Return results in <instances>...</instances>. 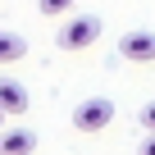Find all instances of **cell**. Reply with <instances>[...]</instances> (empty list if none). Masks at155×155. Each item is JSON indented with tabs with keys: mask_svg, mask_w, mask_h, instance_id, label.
Returning <instances> with one entry per match:
<instances>
[{
	"mask_svg": "<svg viewBox=\"0 0 155 155\" xmlns=\"http://www.w3.org/2000/svg\"><path fill=\"white\" fill-rule=\"evenodd\" d=\"M68 119H73L78 132H105V128L114 123V101H110V96H87V101L73 105Z\"/></svg>",
	"mask_w": 155,
	"mask_h": 155,
	"instance_id": "1",
	"label": "cell"
},
{
	"mask_svg": "<svg viewBox=\"0 0 155 155\" xmlns=\"http://www.w3.org/2000/svg\"><path fill=\"white\" fill-rule=\"evenodd\" d=\"M59 50H87L91 41H101V18L96 14H68V23L59 28Z\"/></svg>",
	"mask_w": 155,
	"mask_h": 155,
	"instance_id": "2",
	"label": "cell"
},
{
	"mask_svg": "<svg viewBox=\"0 0 155 155\" xmlns=\"http://www.w3.org/2000/svg\"><path fill=\"white\" fill-rule=\"evenodd\" d=\"M119 55L128 59V64H155V32H128L123 41H119Z\"/></svg>",
	"mask_w": 155,
	"mask_h": 155,
	"instance_id": "3",
	"label": "cell"
},
{
	"mask_svg": "<svg viewBox=\"0 0 155 155\" xmlns=\"http://www.w3.org/2000/svg\"><path fill=\"white\" fill-rule=\"evenodd\" d=\"M32 150H37V132H28V128L0 132V155H32Z\"/></svg>",
	"mask_w": 155,
	"mask_h": 155,
	"instance_id": "4",
	"label": "cell"
},
{
	"mask_svg": "<svg viewBox=\"0 0 155 155\" xmlns=\"http://www.w3.org/2000/svg\"><path fill=\"white\" fill-rule=\"evenodd\" d=\"M0 110L5 114H28V87L14 78H0Z\"/></svg>",
	"mask_w": 155,
	"mask_h": 155,
	"instance_id": "5",
	"label": "cell"
},
{
	"mask_svg": "<svg viewBox=\"0 0 155 155\" xmlns=\"http://www.w3.org/2000/svg\"><path fill=\"white\" fill-rule=\"evenodd\" d=\"M28 55V41L18 32H0V64H18Z\"/></svg>",
	"mask_w": 155,
	"mask_h": 155,
	"instance_id": "6",
	"label": "cell"
},
{
	"mask_svg": "<svg viewBox=\"0 0 155 155\" xmlns=\"http://www.w3.org/2000/svg\"><path fill=\"white\" fill-rule=\"evenodd\" d=\"M37 9H41L46 18H59V14H68V9H73V0H37Z\"/></svg>",
	"mask_w": 155,
	"mask_h": 155,
	"instance_id": "7",
	"label": "cell"
},
{
	"mask_svg": "<svg viewBox=\"0 0 155 155\" xmlns=\"http://www.w3.org/2000/svg\"><path fill=\"white\" fill-rule=\"evenodd\" d=\"M137 128H141V132H155V101H146V105H141V114H137Z\"/></svg>",
	"mask_w": 155,
	"mask_h": 155,
	"instance_id": "8",
	"label": "cell"
},
{
	"mask_svg": "<svg viewBox=\"0 0 155 155\" xmlns=\"http://www.w3.org/2000/svg\"><path fill=\"white\" fill-rule=\"evenodd\" d=\"M137 155H155V132H146V141H141V150Z\"/></svg>",
	"mask_w": 155,
	"mask_h": 155,
	"instance_id": "9",
	"label": "cell"
},
{
	"mask_svg": "<svg viewBox=\"0 0 155 155\" xmlns=\"http://www.w3.org/2000/svg\"><path fill=\"white\" fill-rule=\"evenodd\" d=\"M0 132H5V110H0Z\"/></svg>",
	"mask_w": 155,
	"mask_h": 155,
	"instance_id": "10",
	"label": "cell"
}]
</instances>
